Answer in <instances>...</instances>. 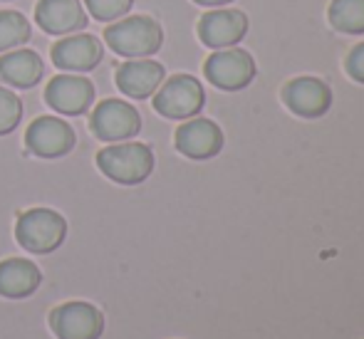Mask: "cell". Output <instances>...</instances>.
<instances>
[{
    "label": "cell",
    "instance_id": "obj_1",
    "mask_svg": "<svg viewBox=\"0 0 364 339\" xmlns=\"http://www.w3.org/2000/svg\"><path fill=\"white\" fill-rule=\"evenodd\" d=\"M105 43L127 60L151 58L164 45V28L151 15H127L105 30Z\"/></svg>",
    "mask_w": 364,
    "mask_h": 339
},
{
    "label": "cell",
    "instance_id": "obj_2",
    "mask_svg": "<svg viewBox=\"0 0 364 339\" xmlns=\"http://www.w3.org/2000/svg\"><path fill=\"white\" fill-rule=\"evenodd\" d=\"M97 168L109 181L136 186L154 171V151L141 141H117L97 154Z\"/></svg>",
    "mask_w": 364,
    "mask_h": 339
},
{
    "label": "cell",
    "instance_id": "obj_3",
    "mask_svg": "<svg viewBox=\"0 0 364 339\" xmlns=\"http://www.w3.org/2000/svg\"><path fill=\"white\" fill-rule=\"evenodd\" d=\"M68 238V220L53 208H30L15 220V240L28 253H55Z\"/></svg>",
    "mask_w": 364,
    "mask_h": 339
},
{
    "label": "cell",
    "instance_id": "obj_4",
    "mask_svg": "<svg viewBox=\"0 0 364 339\" xmlns=\"http://www.w3.org/2000/svg\"><path fill=\"white\" fill-rule=\"evenodd\" d=\"M206 104V90L191 75H173L154 92V109L166 119H191Z\"/></svg>",
    "mask_w": 364,
    "mask_h": 339
},
{
    "label": "cell",
    "instance_id": "obj_5",
    "mask_svg": "<svg viewBox=\"0 0 364 339\" xmlns=\"http://www.w3.org/2000/svg\"><path fill=\"white\" fill-rule=\"evenodd\" d=\"M90 129L100 141H127L141 131V114L122 99H102L90 114Z\"/></svg>",
    "mask_w": 364,
    "mask_h": 339
},
{
    "label": "cell",
    "instance_id": "obj_6",
    "mask_svg": "<svg viewBox=\"0 0 364 339\" xmlns=\"http://www.w3.org/2000/svg\"><path fill=\"white\" fill-rule=\"evenodd\" d=\"M50 330L58 339H100L105 332V315L92 302H63L50 312Z\"/></svg>",
    "mask_w": 364,
    "mask_h": 339
},
{
    "label": "cell",
    "instance_id": "obj_7",
    "mask_svg": "<svg viewBox=\"0 0 364 339\" xmlns=\"http://www.w3.org/2000/svg\"><path fill=\"white\" fill-rule=\"evenodd\" d=\"M203 75L223 92H240L255 80V60L245 50H218L203 63Z\"/></svg>",
    "mask_w": 364,
    "mask_h": 339
},
{
    "label": "cell",
    "instance_id": "obj_8",
    "mask_svg": "<svg viewBox=\"0 0 364 339\" xmlns=\"http://www.w3.org/2000/svg\"><path fill=\"white\" fill-rule=\"evenodd\" d=\"M75 129L60 117H38L25 131V149L38 158H60L75 149Z\"/></svg>",
    "mask_w": 364,
    "mask_h": 339
},
{
    "label": "cell",
    "instance_id": "obj_9",
    "mask_svg": "<svg viewBox=\"0 0 364 339\" xmlns=\"http://www.w3.org/2000/svg\"><path fill=\"white\" fill-rule=\"evenodd\" d=\"M45 102L58 114L80 117L95 102V85L85 75H58L45 87Z\"/></svg>",
    "mask_w": 364,
    "mask_h": 339
},
{
    "label": "cell",
    "instance_id": "obj_10",
    "mask_svg": "<svg viewBox=\"0 0 364 339\" xmlns=\"http://www.w3.org/2000/svg\"><path fill=\"white\" fill-rule=\"evenodd\" d=\"M283 104L302 119H317L332 107V90L320 77H295L283 87Z\"/></svg>",
    "mask_w": 364,
    "mask_h": 339
},
{
    "label": "cell",
    "instance_id": "obj_11",
    "mask_svg": "<svg viewBox=\"0 0 364 339\" xmlns=\"http://www.w3.org/2000/svg\"><path fill=\"white\" fill-rule=\"evenodd\" d=\"M53 65L63 72H92L105 58V45L97 35H65L50 50Z\"/></svg>",
    "mask_w": 364,
    "mask_h": 339
},
{
    "label": "cell",
    "instance_id": "obj_12",
    "mask_svg": "<svg viewBox=\"0 0 364 339\" xmlns=\"http://www.w3.org/2000/svg\"><path fill=\"white\" fill-rule=\"evenodd\" d=\"M178 154L193 161H206L220 154L223 149V131L213 119H203V117H191L183 122L173 134Z\"/></svg>",
    "mask_w": 364,
    "mask_h": 339
},
{
    "label": "cell",
    "instance_id": "obj_13",
    "mask_svg": "<svg viewBox=\"0 0 364 339\" xmlns=\"http://www.w3.org/2000/svg\"><path fill=\"white\" fill-rule=\"evenodd\" d=\"M198 40L211 50L233 48L248 33V18L243 10H211V13L201 15L196 25Z\"/></svg>",
    "mask_w": 364,
    "mask_h": 339
},
{
    "label": "cell",
    "instance_id": "obj_14",
    "mask_svg": "<svg viewBox=\"0 0 364 339\" xmlns=\"http://www.w3.org/2000/svg\"><path fill=\"white\" fill-rule=\"evenodd\" d=\"M35 23L48 35H73L87 28V10L82 0H38Z\"/></svg>",
    "mask_w": 364,
    "mask_h": 339
},
{
    "label": "cell",
    "instance_id": "obj_15",
    "mask_svg": "<svg viewBox=\"0 0 364 339\" xmlns=\"http://www.w3.org/2000/svg\"><path fill=\"white\" fill-rule=\"evenodd\" d=\"M114 80L122 95L132 97V99H149L166 80V70L151 58H134L117 68Z\"/></svg>",
    "mask_w": 364,
    "mask_h": 339
},
{
    "label": "cell",
    "instance_id": "obj_16",
    "mask_svg": "<svg viewBox=\"0 0 364 339\" xmlns=\"http://www.w3.org/2000/svg\"><path fill=\"white\" fill-rule=\"evenodd\" d=\"M45 75V63L35 50L15 48L10 53H0V82L15 90H30Z\"/></svg>",
    "mask_w": 364,
    "mask_h": 339
},
{
    "label": "cell",
    "instance_id": "obj_17",
    "mask_svg": "<svg viewBox=\"0 0 364 339\" xmlns=\"http://www.w3.org/2000/svg\"><path fill=\"white\" fill-rule=\"evenodd\" d=\"M43 282V272L33 260L8 258L0 260V297L8 300H25Z\"/></svg>",
    "mask_w": 364,
    "mask_h": 339
},
{
    "label": "cell",
    "instance_id": "obj_18",
    "mask_svg": "<svg viewBox=\"0 0 364 339\" xmlns=\"http://www.w3.org/2000/svg\"><path fill=\"white\" fill-rule=\"evenodd\" d=\"M327 20L342 35H364V0H332Z\"/></svg>",
    "mask_w": 364,
    "mask_h": 339
},
{
    "label": "cell",
    "instance_id": "obj_19",
    "mask_svg": "<svg viewBox=\"0 0 364 339\" xmlns=\"http://www.w3.org/2000/svg\"><path fill=\"white\" fill-rule=\"evenodd\" d=\"M33 30L23 13L18 10H0V53L23 48L30 40Z\"/></svg>",
    "mask_w": 364,
    "mask_h": 339
},
{
    "label": "cell",
    "instance_id": "obj_20",
    "mask_svg": "<svg viewBox=\"0 0 364 339\" xmlns=\"http://www.w3.org/2000/svg\"><path fill=\"white\" fill-rule=\"evenodd\" d=\"M23 119V99L8 87H0V136L18 129Z\"/></svg>",
    "mask_w": 364,
    "mask_h": 339
},
{
    "label": "cell",
    "instance_id": "obj_21",
    "mask_svg": "<svg viewBox=\"0 0 364 339\" xmlns=\"http://www.w3.org/2000/svg\"><path fill=\"white\" fill-rule=\"evenodd\" d=\"M134 5V0H85L87 15H92L100 23H112L127 15Z\"/></svg>",
    "mask_w": 364,
    "mask_h": 339
},
{
    "label": "cell",
    "instance_id": "obj_22",
    "mask_svg": "<svg viewBox=\"0 0 364 339\" xmlns=\"http://www.w3.org/2000/svg\"><path fill=\"white\" fill-rule=\"evenodd\" d=\"M345 70L352 80L364 85V43L352 48V53L347 55V60H345Z\"/></svg>",
    "mask_w": 364,
    "mask_h": 339
},
{
    "label": "cell",
    "instance_id": "obj_23",
    "mask_svg": "<svg viewBox=\"0 0 364 339\" xmlns=\"http://www.w3.org/2000/svg\"><path fill=\"white\" fill-rule=\"evenodd\" d=\"M193 3L206 5V8H218V5H228V3H233V0H193Z\"/></svg>",
    "mask_w": 364,
    "mask_h": 339
}]
</instances>
